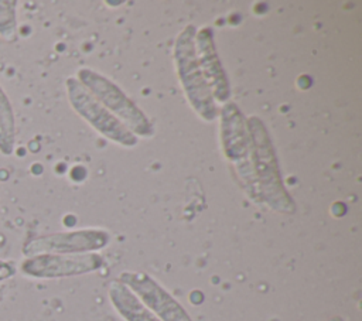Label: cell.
Here are the masks:
<instances>
[{
  "label": "cell",
  "instance_id": "cell-9",
  "mask_svg": "<svg viewBox=\"0 0 362 321\" xmlns=\"http://www.w3.org/2000/svg\"><path fill=\"white\" fill-rule=\"evenodd\" d=\"M195 49L201 71L212 92L214 99L226 102L230 96V88L226 72L216 55L214 33L209 27H204L195 34Z\"/></svg>",
  "mask_w": 362,
  "mask_h": 321
},
{
  "label": "cell",
  "instance_id": "cell-12",
  "mask_svg": "<svg viewBox=\"0 0 362 321\" xmlns=\"http://www.w3.org/2000/svg\"><path fill=\"white\" fill-rule=\"evenodd\" d=\"M17 37V1L0 0V38L7 42Z\"/></svg>",
  "mask_w": 362,
  "mask_h": 321
},
{
  "label": "cell",
  "instance_id": "cell-3",
  "mask_svg": "<svg viewBox=\"0 0 362 321\" xmlns=\"http://www.w3.org/2000/svg\"><path fill=\"white\" fill-rule=\"evenodd\" d=\"M76 79L133 134H139L143 137H148L153 134V124L148 117L115 82L89 68L79 69Z\"/></svg>",
  "mask_w": 362,
  "mask_h": 321
},
{
  "label": "cell",
  "instance_id": "cell-4",
  "mask_svg": "<svg viewBox=\"0 0 362 321\" xmlns=\"http://www.w3.org/2000/svg\"><path fill=\"white\" fill-rule=\"evenodd\" d=\"M221 139L225 157L236 168L249 195L253 201L262 202L252 165V143L249 130L242 112L233 103H228L222 107Z\"/></svg>",
  "mask_w": 362,
  "mask_h": 321
},
{
  "label": "cell",
  "instance_id": "cell-14",
  "mask_svg": "<svg viewBox=\"0 0 362 321\" xmlns=\"http://www.w3.org/2000/svg\"><path fill=\"white\" fill-rule=\"evenodd\" d=\"M328 321H342V318H341V317H332V318H329Z\"/></svg>",
  "mask_w": 362,
  "mask_h": 321
},
{
  "label": "cell",
  "instance_id": "cell-10",
  "mask_svg": "<svg viewBox=\"0 0 362 321\" xmlns=\"http://www.w3.org/2000/svg\"><path fill=\"white\" fill-rule=\"evenodd\" d=\"M109 298L124 321H160L120 280L109 284Z\"/></svg>",
  "mask_w": 362,
  "mask_h": 321
},
{
  "label": "cell",
  "instance_id": "cell-2",
  "mask_svg": "<svg viewBox=\"0 0 362 321\" xmlns=\"http://www.w3.org/2000/svg\"><path fill=\"white\" fill-rule=\"evenodd\" d=\"M195 34L197 31L192 24L181 30L174 45V59L180 82L189 105L202 119L212 122L216 117L218 110L197 58Z\"/></svg>",
  "mask_w": 362,
  "mask_h": 321
},
{
  "label": "cell",
  "instance_id": "cell-5",
  "mask_svg": "<svg viewBox=\"0 0 362 321\" xmlns=\"http://www.w3.org/2000/svg\"><path fill=\"white\" fill-rule=\"evenodd\" d=\"M66 92L74 110L100 134L126 147L137 144V136L133 134L113 113L102 106L76 78L66 79Z\"/></svg>",
  "mask_w": 362,
  "mask_h": 321
},
{
  "label": "cell",
  "instance_id": "cell-8",
  "mask_svg": "<svg viewBox=\"0 0 362 321\" xmlns=\"http://www.w3.org/2000/svg\"><path fill=\"white\" fill-rule=\"evenodd\" d=\"M160 321H192L187 310L150 274L123 272L119 279Z\"/></svg>",
  "mask_w": 362,
  "mask_h": 321
},
{
  "label": "cell",
  "instance_id": "cell-6",
  "mask_svg": "<svg viewBox=\"0 0 362 321\" xmlns=\"http://www.w3.org/2000/svg\"><path fill=\"white\" fill-rule=\"evenodd\" d=\"M103 266V257L90 253H42L24 257L18 270L31 279H61L95 272Z\"/></svg>",
  "mask_w": 362,
  "mask_h": 321
},
{
  "label": "cell",
  "instance_id": "cell-11",
  "mask_svg": "<svg viewBox=\"0 0 362 321\" xmlns=\"http://www.w3.org/2000/svg\"><path fill=\"white\" fill-rule=\"evenodd\" d=\"M16 147V115L8 95L0 85V154L11 156Z\"/></svg>",
  "mask_w": 362,
  "mask_h": 321
},
{
  "label": "cell",
  "instance_id": "cell-7",
  "mask_svg": "<svg viewBox=\"0 0 362 321\" xmlns=\"http://www.w3.org/2000/svg\"><path fill=\"white\" fill-rule=\"evenodd\" d=\"M109 233L102 229L55 232L28 239L21 252L25 257L42 253H90L109 243Z\"/></svg>",
  "mask_w": 362,
  "mask_h": 321
},
{
  "label": "cell",
  "instance_id": "cell-1",
  "mask_svg": "<svg viewBox=\"0 0 362 321\" xmlns=\"http://www.w3.org/2000/svg\"><path fill=\"white\" fill-rule=\"evenodd\" d=\"M246 126L252 143L253 173L262 202L277 212H294L296 204L283 185L274 148L264 124L259 117L252 116L246 120Z\"/></svg>",
  "mask_w": 362,
  "mask_h": 321
},
{
  "label": "cell",
  "instance_id": "cell-13",
  "mask_svg": "<svg viewBox=\"0 0 362 321\" xmlns=\"http://www.w3.org/2000/svg\"><path fill=\"white\" fill-rule=\"evenodd\" d=\"M17 273V267L11 260L0 259V281L11 279Z\"/></svg>",
  "mask_w": 362,
  "mask_h": 321
}]
</instances>
